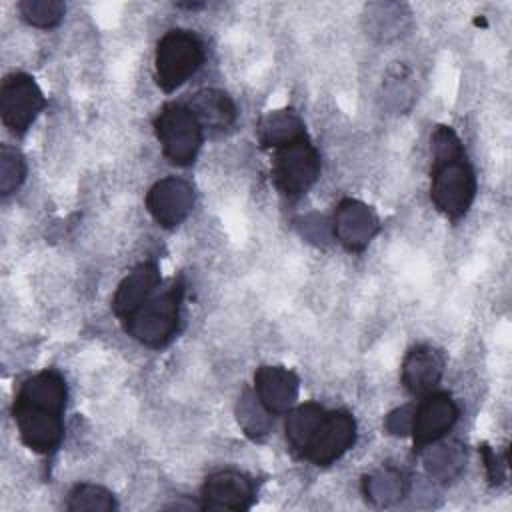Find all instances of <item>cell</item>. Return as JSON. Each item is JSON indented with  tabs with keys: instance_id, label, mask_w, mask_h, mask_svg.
<instances>
[{
	"instance_id": "obj_1",
	"label": "cell",
	"mask_w": 512,
	"mask_h": 512,
	"mask_svg": "<svg viewBox=\"0 0 512 512\" xmlns=\"http://www.w3.org/2000/svg\"><path fill=\"white\" fill-rule=\"evenodd\" d=\"M66 382L60 372L46 368L26 378L14 398L12 416L18 436L36 454H52L64 436Z\"/></svg>"
},
{
	"instance_id": "obj_2",
	"label": "cell",
	"mask_w": 512,
	"mask_h": 512,
	"mask_svg": "<svg viewBox=\"0 0 512 512\" xmlns=\"http://www.w3.org/2000/svg\"><path fill=\"white\" fill-rule=\"evenodd\" d=\"M430 200L450 220L462 218L476 196V176L458 134L438 126L432 134Z\"/></svg>"
},
{
	"instance_id": "obj_3",
	"label": "cell",
	"mask_w": 512,
	"mask_h": 512,
	"mask_svg": "<svg viewBox=\"0 0 512 512\" xmlns=\"http://www.w3.org/2000/svg\"><path fill=\"white\" fill-rule=\"evenodd\" d=\"M184 288L180 282H172L162 292H154L128 320H124V330L136 342L148 348L166 346L180 322V306H182Z\"/></svg>"
},
{
	"instance_id": "obj_4",
	"label": "cell",
	"mask_w": 512,
	"mask_h": 512,
	"mask_svg": "<svg viewBox=\"0 0 512 512\" xmlns=\"http://www.w3.org/2000/svg\"><path fill=\"white\" fill-rule=\"evenodd\" d=\"M154 134L162 154L176 166H190L204 140V128L186 104H164L154 118Z\"/></svg>"
},
{
	"instance_id": "obj_5",
	"label": "cell",
	"mask_w": 512,
	"mask_h": 512,
	"mask_svg": "<svg viewBox=\"0 0 512 512\" xmlns=\"http://www.w3.org/2000/svg\"><path fill=\"white\" fill-rule=\"evenodd\" d=\"M202 62L204 46L194 32L182 28L168 30L156 46V82L164 92H172L192 78Z\"/></svg>"
},
{
	"instance_id": "obj_6",
	"label": "cell",
	"mask_w": 512,
	"mask_h": 512,
	"mask_svg": "<svg viewBox=\"0 0 512 512\" xmlns=\"http://www.w3.org/2000/svg\"><path fill=\"white\" fill-rule=\"evenodd\" d=\"M320 176V154L308 136L274 150L272 180L286 198L306 194Z\"/></svg>"
},
{
	"instance_id": "obj_7",
	"label": "cell",
	"mask_w": 512,
	"mask_h": 512,
	"mask_svg": "<svg viewBox=\"0 0 512 512\" xmlns=\"http://www.w3.org/2000/svg\"><path fill=\"white\" fill-rule=\"evenodd\" d=\"M46 98L30 74L14 72L0 86V116L12 134H24L44 110Z\"/></svg>"
},
{
	"instance_id": "obj_8",
	"label": "cell",
	"mask_w": 512,
	"mask_h": 512,
	"mask_svg": "<svg viewBox=\"0 0 512 512\" xmlns=\"http://www.w3.org/2000/svg\"><path fill=\"white\" fill-rule=\"evenodd\" d=\"M458 416V404L448 392L432 390L422 396L418 406H414L410 428L414 450H424L426 446L442 440L452 430Z\"/></svg>"
},
{
	"instance_id": "obj_9",
	"label": "cell",
	"mask_w": 512,
	"mask_h": 512,
	"mask_svg": "<svg viewBox=\"0 0 512 512\" xmlns=\"http://www.w3.org/2000/svg\"><path fill=\"white\" fill-rule=\"evenodd\" d=\"M356 440V420L346 410H326L302 460L314 466H330L340 460Z\"/></svg>"
},
{
	"instance_id": "obj_10",
	"label": "cell",
	"mask_w": 512,
	"mask_h": 512,
	"mask_svg": "<svg viewBox=\"0 0 512 512\" xmlns=\"http://www.w3.org/2000/svg\"><path fill=\"white\" fill-rule=\"evenodd\" d=\"M146 210L162 228H176L194 208V188L178 176H166L146 194Z\"/></svg>"
},
{
	"instance_id": "obj_11",
	"label": "cell",
	"mask_w": 512,
	"mask_h": 512,
	"mask_svg": "<svg viewBox=\"0 0 512 512\" xmlns=\"http://www.w3.org/2000/svg\"><path fill=\"white\" fill-rule=\"evenodd\" d=\"M378 230V216L368 204L356 198H344L338 202L332 218V234L346 250H364Z\"/></svg>"
},
{
	"instance_id": "obj_12",
	"label": "cell",
	"mask_w": 512,
	"mask_h": 512,
	"mask_svg": "<svg viewBox=\"0 0 512 512\" xmlns=\"http://www.w3.org/2000/svg\"><path fill=\"white\" fill-rule=\"evenodd\" d=\"M200 498L204 510H248L254 502V484L240 470H218L206 478Z\"/></svg>"
},
{
	"instance_id": "obj_13",
	"label": "cell",
	"mask_w": 512,
	"mask_h": 512,
	"mask_svg": "<svg viewBox=\"0 0 512 512\" xmlns=\"http://www.w3.org/2000/svg\"><path fill=\"white\" fill-rule=\"evenodd\" d=\"M444 354L428 344L410 348L402 360L400 380L412 396H426L436 388L444 374Z\"/></svg>"
},
{
	"instance_id": "obj_14",
	"label": "cell",
	"mask_w": 512,
	"mask_h": 512,
	"mask_svg": "<svg viewBox=\"0 0 512 512\" xmlns=\"http://www.w3.org/2000/svg\"><path fill=\"white\" fill-rule=\"evenodd\" d=\"M298 376L284 366L264 364L254 372V394L274 414H286L298 398Z\"/></svg>"
},
{
	"instance_id": "obj_15",
	"label": "cell",
	"mask_w": 512,
	"mask_h": 512,
	"mask_svg": "<svg viewBox=\"0 0 512 512\" xmlns=\"http://www.w3.org/2000/svg\"><path fill=\"white\" fill-rule=\"evenodd\" d=\"M160 284V270L154 262H142L132 268L118 284L112 296V312L120 322L128 320L156 290Z\"/></svg>"
},
{
	"instance_id": "obj_16",
	"label": "cell",
	"mask_w": 512,
	"mask_h": 512,
	"mask_svg": "<svg viewBox=\"0 0 512 512\" xmlns=\"http://www.w3.org/2000/svg\"><path fill=\"white\" fill-rule=\"evenodd\" d=\"M324 414H326V408H322L316 402H304V404L288 410L286 422H284V432H286L288 448L294 456H298V458L304 456Z\"/></svg>"
},
{
	"instance_id": "obj_17",
	"label": "cell",
	"mask_w": 512,
	"mask_h": 512,
	"mask_svg": "<svg viewBox=\"0 0 512 512\" xmlns=\"http://www.w3.org/2000/svg\"><path fill=\"white\" fill-rule=\"evenodd\" d=\"M188 106L200 120L202 128L226 130L236 120L234 100L226 92L216 88H206L196 92Z\"/></svg>"
},
{
	"instance_id": "obj_18",
	"label": "cell",
	"mask_w": 512,
	"mask_h": 512,
	"mask_svg": "<svg viewBox=\"0 0 512 512\" xmlns=\"http://www.w3.org/2000/svg\"><path fill=\"white\" fill-rule=\"evenodd\" d=\"M256 134L264 148L276 150L280 146H286V144L306 136V130H304L302 118L292 108H284V110L268 112L260 120Z\"/></svg>"
},
{
	"instance_id": "obj_19",
	"label": "cell",
	"mask_w": 512,
	"mask_h": 512,
	"mask_svg": "<svg viewBox=\"0 0 512 512\" xmlns=\"http://www.w3.org/2000/svg\"><path fill=\"white\" fill-rule=\"evenodd\" d=\"M408 492L406 476L394 466H382L362 480V494L374 506H392Z\"/></svg>"
},
{
	"instance_id": "obj_20",
	"label": "cell",
	"mask_w": 512,
	"mask_h": 512,
	"mask_svg": "<svg viewBox=\"0 0 512 512\" xmlns=\"http://www.w3.org/2000/svg\"><path fill=\"white\" fill-rule=\"evenodd\" d=\"M466 452L458 442H434L424 448V468L430 478L450 482L464 470Z\"/></svg>"
},
{
	"instance_id": "obj_21",
	"label": "cell",
	"mask_w": 512,
	"mask_h": 512,
	"mask_svg": "<svg viewBox=\"0 0 512 512\" xmlns=\"http://www.w3.org/2000/svg\"><path fill=\"white\" fill-rule=\"evenodd\" d=\"M236 420L250 440H264L272 428V414L250 390H244L236 402Z\"/></svg>"
},
{
	"instance_id": "obj_22",
	"label": "cell",
	"mask_w": 512,
	"mask_h": 512,
	"mask_svg": "<svg viewBox=\"0 0 512 512\" xmlns=\"http://www.w3.org/2000/svg\"><path fill=\"white\" fill-rule=\"evenodd\" d=\"M66 508L70 512H112L116 510V502L112 492L104 486L82 482L70 490Z\"/></svg>"
},
{
	"instance_id": "obj_23",
	"label": "cell",
	"mask_w": 512,
	"mask_h": 512,
	"mask_svg": "<svg viewBox=\"0 0 512 512\" xmlns=\"http://www.w3.org/2000/svg\"><path fill=\"white\" fill-rule=\"evenodd\" d=\"M18 12L24 22L34 28H54L64 18L66 6L58 0H22L18 4Z\"/></svg>"
},
{
	"instance_id": "obj_24",
	"label": "cell",
	"mask_w": 512,
	"mask_h": 512,
	"mask_svg": "<svg viewBox=\"0 0 512 512\" xmlns=\"http://www.w3.org/2000/svg\"><path fill=\"white\" fill-rule=\"evenodd\" d=\"M26 178V160L20 150L2 144L0 148V192L8 196L20 188Z\"/></svg>"
},
{
	"instance_id": "obj_25",
	"label": "cell",
	"mask_w": 512,
	"mask_h": 512,
	"mask_svg": "<svg viewBox=\"0 0 512 512\" xmlns=\"http://www.w3.org/2000/svg\"><path fill=\"white\" fill-rule=\"evenodd\" d=\"M412 416H414V406H412V404L400 406V408L392 410V412L386 416L384 428L388 430V434L406 436V434H410V428H412Z\"/></svg>"
},
{
	"instance_id": "obj_26",
	"label": "cell",
	"mask_w": 512,
	"mask_h": 512,
	"mask_svg": "<svg viewBox=\"0 0 512 512\" xmlns=\"http://www.w3.org/2000/svg\"><path fill=\"white\" fill-rule=\"evenodd\" d=\"M482 458H484V466H486V472H488L490 482H492V484L502 482V468H500V462H498L496 454H494L488 446H482Z\"/></svg>"
}]
</instances>
